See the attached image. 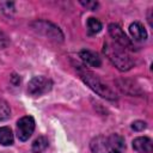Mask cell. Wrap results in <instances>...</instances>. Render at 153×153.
<instances>
[{
    "mask_svg": "<svg viewBox=\"0 0 153 153\" xmlns=\"http://www.w3.org/2000/svg\"><path fill=\"white\" fill-rule=\"evenodd\" d=\"M86 26H87L88 33H90V35H93V33H97V32L100 31V29H102V23H100L97 18L90 17V18L87 19Z\"/></svg>",
    "mask_w": 153,
    "mask_h": 153,
    "instance_id": "obj_11",
    "label": "cell"
},
{
    "mask_svg": "<svg viewBox=\"0 0 153 153\" xmlns=\"http://www.w3.org/2000/svg\"><path fill=\"white\" fill-rule=\"evenodd\" d=\"M131 128L134 129V130H143L145 128H146V122H143V121H135L133 124H131Z\"/></svg>",
    "mask_w": 153,
    "mask_h": 153,
    "instance_id": "obj_14",
    "label": "cell"
},
{
    "mask_svg": "<svg viewBox=\"0 0 153 153\" xmlns=\"http://www.w3.org/2000/svg\"><path fill=\"white\" fill-rule=\"evenodd\" d=\"M109 33L112 37V39L115 41L116 44H118L120 47H122L123 49H134V44L131 42V39L124 33V31L121 29L120 25L117 24H110L109 25Z\"/></svg>",
    "mask_w": 153,
    "mask_h": 153,
    "instance_id": "obj_5",
    "label": "cell"
},
{
    "mask_svg": "<svg viewBox=\"0 0 153 153\" xmlns=\"http://www.w3.org/2000/svg\"><path fill=\"white\" fill-rule=\"evenodd\" d=\"M79 56L81 57V60H82L86 65H88V66H91V67H99L100 63H102L100 57H99L94 51H91V50L84 49V50H81V51L79 53Z\"/></svg>",
    "mask_w": 153,
    "mask_h": 153,
    "instance_id": "obj_8",
    "label": "cell"
},
{
    "mask_svg": "<svg viewBox=\"0 0 153 153\" xmlns=\"http://www.w3.org/2000/svg\"><path fill=\"white\" fill-rule=\"evenodd\" d=\"M0 143L2 146H11L13 143V133L10 127L0 128Z\"/></svg>",
    "mask_w": 153,
    "mask_h": 153,
    "instance_id": "obj_10",
    "label": "cell"
},
{
    "mask_svg": "<svg viewBox=\"0 0 153 153\" xmlns=\"http://www.w3.org/2000/svg\"><path fill=\"white\" fill-rule=\"evenodd\" d=\"M48 147V140L44 136H38L32 143V152L33 153H42Z\"/></svg>",
    "mask_w": 153,
    "mask_h": 153,
    "instance_id": "obj_12",
    "label": "cell"
},
{
    "mask_svg": "<svg viewBox=\"0 0 153 153\" xmlns=\"http://www.w3.org/2000/svg\"><path fill=\"white\" fill-rule=\"evenodd\" d=\"M92 153H123L126 145L122 136L117 134L98 135L90 142Z\"/></svg>",
    "mask_w": 153,
    "mask_h": 153,
    "instance_id": "obj_1",
    "label": "cell"
},
{
    "mask_svg": "<svg viewBox=\"0 0 153 153\" xmlns=\"http://www.w3.org/2000/svg\"><path fill=\"white\" fill-rule=\"evenodd\" d=\"M104 54L108 56L110 62L120 71H129L134 66V60L130 57V55L127 53L126 49L120 47L118 44H114L110 42H106L103 48Z\"/></svg>",
    "mask_w": 153,
    "mask_h": 153,
    "instance_id": "obj_2",
    "label": "cell"
},
{
    "mask_svg": "<svg viewBox=\"0 0 153 153\" xmlns=\"http://www.w3.org/2000/svg\"><path fill=\"white\" fill-rule=\"evenodd\" d=\"M133 148L140 153H152V151H153L152 140L147 136L136 137L133 141Z\"/></svg>",
    "mask_w": 153,
    "mask_h": 153,
    "instance_id": "obj_7",
    "label": "cell"
},
{
    "mask_svg": "<svg viewBox=\"0 0 153 153\" xmlns=\"http://www.w3.org/2000/svg\"><path fill=\"white\" fill-rule=\"evenodd\" d=\"M53 82L45 76H33L27 84V92L31 96H41L51 90Z\"/></svg>",
    "mask_w": 153,
    "mask_h": 153,
    "instance_id": "obj_4",
    "label": "cell"
},
{
    "mask_svg": "<svg viewBox=\"0 0 153 153\" xmlns=\"http://www.w3.org/2000/svg\"><path fill=\"white\" fill-rule=\"evenodd\" d=\"M11 116V109L6 100L0 97V121H5Z\"/></svg>",
    "mask_w": 153,
    "mask_h": 153,
    "instance_id": "obj_13",
    "label": "cell"
},
{
    "mask_svg": "<svg viewBox=\"0 0 153 153\" xmlns=\"http://www.w3.org/2000/svg\"><path fill=\"white\" fill-rule=\"evenodd\" d=\"M81 5H84L85 7H87V8H90V10H96L97 7H98V2H96V1H81Z\"/></svg>",
    "mask_w": 153,
    "mask_h": 153,
    "instance_id": "obj_16",
    "label": "cell"
},
{
    "mask_svg": "<svg viewBox=\"0 0 153 153\" xmlns=\"http://www.w3.org/2000/svg\"><path fill=\"white\" fill-rule=\"evenodd\" d=\"M129 32H130L133 39H135V41H145L147 38V31L142 26V24L139 22H134L130 24Z\"/></svg>",
    "mask_w": 153,
    "mask_h": 153,
    "instance_id": "obj_9",
    "label": "cell"
},
{
    "mask_svg": "<svg viewBox=\"0 0 153 153\" xmlns=\"http://www.w3.org/2000/svg\"><path fill=\"white\" fill-rule=\"evenodd\" d=\"M80 78L82 79V81L88 85L98 96L105 98V99H109V100H115L117 99L115 92L106 85L104 84L100 79H98L96 75H93L92 73H90L88 71H81L80 72Z\"/></svg>",
    "mask_w": 153,
    "mask_h": 153,
    "instance_id": "obj_3",
    "label": "cell"
},
{
    "mask_svg": "<svg viewBox=\"0 0 153 153\" xmlns=\"http://www.w3.org/2000/svg\"><path fill=\"white\" fill-rule=\"evenodd\" d=\"M35 130V120L31 116H24L17 122V136L20 141H26Z\"/></svg>",
    "mask_w": 153,
    "mask_h": 153,
    "instance_id": "obj_6",
    "label": "cell"
},
{
    "mask_svg": "<svg viewBox=\"0 0 153 153\" xmlns=\"http://www.w3.org/2000/svg\"><path fill=\"white\" fill-rule=\"evenodd\" d=\"M7 44H8V38H7V36L0 30V49L6 48Z\"/></svg>",
    "mask_w": 153,
    "mask_h": 153,
    "instance_id": "obj_15",
    "label": "cell"
}]
</instances>
